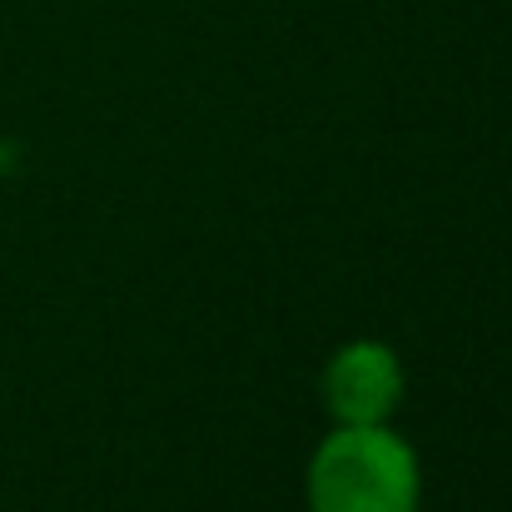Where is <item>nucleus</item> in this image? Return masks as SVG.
<instances>
[{
	"mask_svg": "<svg viewBox=\"0 0 512 512\" xmlns=\"http://www.w3.org/2000/svg\"><path fill=\"white\" fill-rule=\"evenodd\" d=\"M324 403L339 423H388L403 403V368L393 348L373 339L339 348L324 368Z\"/></svg>",
	"mask_w": 512,
	"mask_h": 512,
	"instance_id": "obj_2",
	"label": "nucleus"
},
{
	"mask_svg": "<svg viewBox=\"0 0 512 512\" xmlns=\"http://www.w3.org/2000/svg\"><path fill=\"white\" fill-rule=\"evenodd\" d=\"M314 512H418V458L383 423H339L309 463Z\"/></svg>",
	"mask_w": 512,
	"mask_h": 512,
	"instance_id": "obj_1",
	"label": "nucleus"
}]
</instances>
